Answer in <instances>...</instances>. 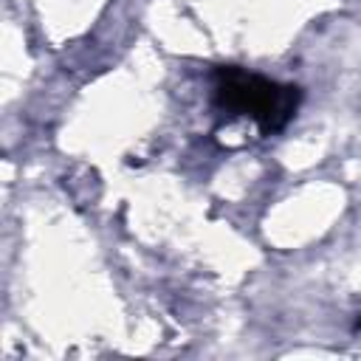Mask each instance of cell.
I'll list each match as a JSON object with an SVG mask.
<instances>
[{
  "label": "cell",
  "instance_id": "2",
  "mask_svg": "<svg viewBox=\"0 0 361 361\" xmlns=\"http://www.w3.org/2000/svg\"><path fill=\"white\" fill-rule=\"evenodd\" d=\"M358 327H361V319H358Z\"/></svg>",
  "mask_w": 361,
  "mask_h": 361
},
{
  "label": "cell",
  "instance_id": "1",
  "mask_svg": "<svg viewBox=\"0 0 361 361\" xmlns=\"http://www.w3.org/2000/svg\"><path fill=\"white\" fill-rule=\"evenodd\" d=\"M214 104L226 116H248L262 135H271L293 118L299 90L240 68H220L214 76Z\"/></svg>",
  "mask_w": 361,
  "mask_h": 361
}]
</instances>
